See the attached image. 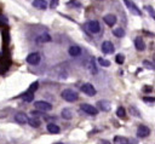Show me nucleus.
Instances as JSON below:
<instances>
[{
	"mask_svg": "<svg viewBox=\"0 0 155 144\" xmlns=\"http://www.w3.org/2000/svg\"><path fill=\"white\" fill-rule=\"evenodd\" d=\"M61 97L64 99V100H67V102H75L78 98H79V96H78V93L75 92V91H73V90H70V88H68V90H64L62 93H61Z\"/></svg>",
	"mask_w": 155,
	"mask_h": 144,
	"instance_id": "obj_1",
	"label": "nucleus"
},
{
	"mask_svg": "<svg viewBox=\"0 0 155 144\" xmlns=\"http://www.w3.org/2000/svg\"><path fill=\"white\" fill-rule=\"evenodd\" d=\"M40 61H41V56H40V53H38V52H33V53H29V54L27 56V62H28L29 64H31V65L39 64Z\"/></svg>",
	"mask_w": 155,
	"mask_h": 144,
	"instance_id": "obj_2",
	"label": "nucleus"
},
{
	"mask_svg": "<svg viewBox=\"0 0 155 144\" xmlns=\"http://www.w3.org/2000/svg\"><path fill=\"white\" fill-rule=\"evenodd\" d=\"M34 106L38 109V110H40V111H48V110H51L52 109V105L50 104V103H47V102H45V100H38V102H35L34 103Z\"/></svg>",
	"mask_w": 155,
	"mask_h": 144,
	"instance_id": "obj_3",
	"label": "nucleus"
},
{
	"mask_svg": "<svg viewBox=\"0 0 155 144\" xmlns=\"http://www.w3.org/2000/svg\"><path fill=\"white\" fill-rule=\"evenodd\" d=\"M80 109H81L84 113L88 114V115H96V114L98 113V110H97L96 106H93V105H91V104H86V103L81 104V105H80Z\"/></svg>",
	"mask_w": 155,
	"mask_h": 144,
	"instance_id": "obj_4",
	"label": "nucleus"
},
{
	"mask_svg": "<svg viewBox=\"0 0 155 144\" xmlns=\"http://www.w3.org/2000/svg\"><path fill=\"white\" fill-rule=\"evenodd\" d=\"M81 91H82L85 94H87V96H94V94L97 93L96 88H94L93 85H91V83H84V85L81 86Z\"/></svg>",
	"mask_w": 155,
	"mask_h": 144,
	"instance_id": "obj_5",
	"label": "nucleus"
},
{
	"mask_svg": "<svg viewBox=\"0 0 155 144\" xmlns=\"http://www.w3.org/2000/svg\"><path fill=\"white\" fill-rule=\"evenodd\" d=\"M87 28H88V30H90L91 33H93V34H97V33L101 31V24L98 23V21H90V22L87 23Z\"/></svg>",
	"mask_w": 155,
	"mask_h": 144,
	"instance_id": "obj_6",
	"label": "nucleus"
},
{
	"mask_svg": "<svg viewBox=\"0 0 155 144\" xmlns=\"http://www.w3.org/2000/svg\"><path fill=\"white\" fill-rule=\"evenodd\" d=\"M125 1V4H126V6L128 7V10L132 12V13H134V15H137V16H140L142 15V12H140V10L137 7V5L134 4V2H132L131 0H124Z\"/></svg>",
	"mask_w": 155,
	"mask_h": 144,
	"instance_id": "obj_7",
	"label": "nucleus"
},
{
	"mask_svg": "<svg viewBox=\"0 0 155 144\" xmlns=\"http://www.w3.org/2000/svg\"><path fill=\"white\" fill-rule=\"evenodd\" d=\"M102 51L105 54H111L114 52V45L111 41H104L102 44Z\"/></svg>",
	"mask_w": 155,
	"mask_h": 144,
	"instance_id": "obj_8",
	"label": "nucleus"
},
{
	"mask_svg": "<svg viewBox=\"0 0 155 144\" xmlns=\"http://www.w3.org/2000/svg\"><path fill=\"white\" fill-rule=\"evenodd\" d=\"M150 133V129L145 126V125H139L138 128H137V136L140 137V138H144V137H148Z\"/></svg>",
	"mask_w": 155,
	"mask_h": 144,
	"instance_id": "obj_9",
	"label": "nucleus"
},
{
	"mask_svg": "<svg viewBox=\"0 0 155 144\" xmlns=\"http://www.w3.org/2000/svg\"><path fill=\"white\" fill-rule=\"evenodd\" d=\"M15 120H16V122H18V123H21V125H24V123H27V121H28V116L24 114V113H17L16 115H15Z\"/></svg>",
	"mask_w": 155,
	"mask_h": 144,
	"instance_id": "obj_10",
	"label": "nucleus"
},
{
	"mask_svg": "<svg viewBox=\"0 0 155 144\" xmlns=\"http://www.w3.org/2000/svg\"><path fill=\"white\" fill-rule=\"evenodd\" d=\"M103 19H104L105 24H107V25H109V27H113V25L116 23V17H115L114 15H111V13L105 15V16L103 17Z\"/></svg>",
	"mask_w": 155,
	"mask_h": 144,
	"instance_id": "obj_11",
	"label": "nucleus"
},
{
	"mask_svg": "<svg viewBox=\"0 0 155 144\" xmlns=\"http://www.w3.org/2000/svg\"><path fill=\"white\" fill-rule=\"evenodd\" d=\"M97 105L102 111H109L110 110V103L108 100H98Z\"/></svg>",
	"mask_w": 155,
	"mask_h": 144,
	"instance_id": "obj_12",
	"label": "nucleus"
},
{
	"mask_svg": "<svg viewBox=\"0 0 155 144\" xmlns=\"http://www.w3.org/2000/svg\"><path fill=\"white\" fill-rule=\"evenodd\" d=\"M134 46H136V48H137L138 51H144V48H145V42H144V40H143L142 38H136V39H134Z\"/></svg>",
	"mask_w": 155,
	"mask_h": 144,
	"instance_id": "obj_13",
	"label": "nucleus"
},
{
	"mask_svg": "<svg viewBox=\"0 0 155 144\" xmlns=\"http://www.w3.org/2000/svg\"><path fill=\"white\" fill-rule=\"evenodd\" d=\"M33 6L36 8H40V10H45L47 7V2H46V0H34Z\"/></svg>",
	"mask_w": 155,
	"mask_h": 144,
	"instance_id": "obj_14",
	"label": "nucleus"
},
{
	"mask_svg": "<svg viewBox=\"0 0 155 144\" xmlns=\"http://www.w3.org/2000/svg\"><path fill=\"white\" fill-rule=\"evenodd\" d=\"M68 53L70 56H73V57H76V56H79L81 53V48L79 46H70L68 48Z\"/></svg>",
	"mask_w": 155,
	"mask_h": 144,
	"instance_id": "obj_15",
	"label": "nucleus"
},
{
	"mask_svg": "<svg viewBox=\"0 0 155 144\" xmlns=\"http://www.w3.org/2000/svg\"><path fill=\"white\" fill-rule=\"evenodd\" d=\"M10 67V61L8 59H1L0 61V74H4Z\"/></svg>",
	"mask_w": 155,
	"mask_h": 144,
	"instance_id": "obj_16",
	"label": "nucleus"
},
{
	"mask_svg": "<svg viewBox=\"0 0 155 144\" xmlns=\"http://www.w3.org/2000/svg\"><path fill=\"white\" fill-rule=\"evenodd\" d=\"M47 131L50 132V133H59V131H61V128H59V126H57L56 123H47Z\"/></svg>",
	"mask_w": 155,
	"mask_h": 144,
	"instance_id": "obj_17",
	"label": "nucleus"
},
{
	"mask_svg": "<svg viewBox=\"0 0 155 144\" xmlns=\"http://www.w3.org/2000/svg\"><path fill=\"white\" fill-rule=\"evenodd\" d=\"M61 116L63 119H67V120H70L73 117V111L70 109H63L62 113H61Z\"/></svg>",
	"mask_w": 155,
	"mask_h": 144,
	"instance_id": "obj_18",
	"label": "nucleus"
},
{
	"mask_svg": "<svg viewBox=\"0 0 155 144\" xmlns=\"http://www.w3.org/2000/svg\"><path fill=\"white\" fill-rule=\"evenodd\" d=\"M27 122H28L31 127H35V128H36V127H39V126H40V123H41V122H40V120H39V119H36V117H30V119H28V121H27Z\"/></svg>",
	"mask_w": 155,
	"mask_h": 144,
	"instance_id": "obj_19",
	"label": "nucleus"
},
{
	"mask_svg": "<svg viewBox=\"0 0 155 144\" xmlns=\"http://www.w3.org/2000/svg\"><path fill=\"white\" fill-rule=\"evenodd\" d=\"M114 144H128V140L125 137L116 136V137H114Z\"/></svg>",
	"mask_w": 155,
	"mask_h": 144,
	"instance_id": "obj_20",
	"label": "nucleus"
},
{
	"mask_svg": "<svg viewBox=\"0 0 155 144\" xmlns=\"http://www.w3.org/2000/svg\"><path fill=\"white\" fill-rule=\"evenodd\" d=\"M21 97H22V99H23L24 102H31V100L34 99V93H30V92H25V93H23Z\"/></svg>",
	"mask_w": 155,
	"mask_h": 144,
	"instance_id": "obj_21",
	"label": "nucleus"
},
{
	"mask_svg": "<svg viewBox=\"0 0 155 144\" xmlns=\"http://www.w3.org/2000/svg\"><path fill=\"white\" fill-rule=\"evenodd\" d=\"M113 34L117 38H122L125 35V30L122 28H115V29H113Z\"/></svg>",
	"mask_w": 155,
	"mask_h": 144,
	"instance_id": "obj_22",
	"label": "nucleus"
},
{
	"mask_svg": "<svg viewBox=\"0 0 155 144\" xmlns=\"http://www.w3.org/2000/svg\"><path fill=\"white\" fill-rule=\"evenodd\" d=\"M38 41L39 42H47V41H51V36L48 34H42L38 38Z\"/></svg>",
	"mask_w": 155,
	"mask_h": 144,
	"instance_id": "obj_23",
	"label": "nucleus"
},
{
	"mask_svg": "<svg viewBox=\"0 0 155 144\" xmlns=\"http://www.w3.org/2000/svg\"><path fill=\"white\" fill-rule=\"evenodd\" d=\"M116 115H117L119 117L124 119V117L126 116V110H125V108H124V106H119V108L116 109Z\"/></svg>",
	"mask_w": 155,
	"mask_h": 144,
	"instance_id": "obj_24",
	"label": "nucleus"
},
{
	"mask_svg": "<svg viewBox=\"0 0 155 144\" xmlns=\"http://www.w3.org/2000/svg\"><path fill=\"white\" fill-rule=\"evenodd\" d=\"M98 63L102 65V67H109L110 65V62L108 61V59H104V58H102V57H98Z\"/></svg>",
	"mask_w": 155,
	"mask_h": 144,
	"instance_id": "obj_25",
	"label": "nucleus"
},
{
	"mask_svg": "<svg viewBox=\"0 0 155 144\" xmlns=\"http://www.w3.org/2000/svg\"><path fill=\"white\" fill-rule=\"evenodd\" d=\"M38 86H39V82L38 81H34L30 86H29V88H28V91L27 92H30V93H34L35 91H36V88H38Z\"/></svg>",
	"mask_w": 155,
	"mask_h": 144,
	"instance_id": "obj_26",
	"label": "nucleus"
},
{
	"mask_svg": "<svg viewBox=\"0 0 155 144\" xmlns=\"http://www.w3.org/2000/svg\"><path fill=\"white\" fill-rule=\"evenodd\" d=\"M115 62H116L117 64H122V63L125 62V56H124V54H117V56L115 57Z\"/></svg>",
	"mask_w": 155,
	"mask_h": 144,
	"instance_id": "obj_27",
	"label": "nucleus"
},
{
	"mask_svg": "<svg viewBox=\"0 0 155 144\" xmlns=\"http://www.w3.org/2000/svg\"><path fill=\"white\" fill-rule=\"evenodd\" d=\"M143 65L147 67V68H149V69H154V64L150 63L149 61H144V62H143Z\"/></svg>",
	"mask_w": 155,
	"mask_h": 144,
	"instance_id": "obj_28",
	"label": "nucleus"
},
{
	"mask_svg": "<svg viewBox=\"0 0 155 144\" xmlns=\"http://www.w3.org/2000/svg\"><path fill=\"white\" fill-rule=\"evenodd\" d=\"M145 10H148V12L150 13V16L154 18V8L151 6H145Z\"/></svg>",
	"mask_w": 155,
	"mask_h": 144,
	"instance_id": "obj_29",
	"label": "nucleus"
},
{
	"mask_svg": "<svg viewBox=\"0 0 155 144\" xmlns=\"http://www.w3.org/2000/svg\"><path fill=\"white\" fill-rule=\"evenodd\" d=\"M143 100H144V102L153 103V102H154V98H153V97H144V98H143Z\"/></svg>",
	"mask_w": 155,
	"mask_h": 144,
	"instance_id": "obj_30",
	"label": "nucleus"
},
{
	"mask_svg": "<svg viewBox=\"0 0 155 144\" xmlns=\"http://www.w3.org/2000/svg\"><path fill=\"white\" fill-rule=\"evenodd\" d=\"M98 144H110V143L107 139H101V140H98Z\"/></svg>",
	"mask_w": 155,
	"mask_h": 144,
	"instance_id": "obj_31",
	"label": "nucleus"
},
{
	"mask_svg": "<svg viewBox=\"0 0 155 144\" xmlns=\"http://www.w3.org/2000/svg\"><path fill=\"white\" fill-rule=\"evenodd\" d=\"M153 88H151V86H144V88H143V91L144 92H150Z\"/></svg>",
	"mask_w": 155,
	"mask_h": 144,
	"instance_id": "obj_32",
	"label": "nucleus"
},
{
	"mask_svg": "<svg viewBox=\"0 0 155 144\" xmlns=\"http://www.w3.org/2000/svg\"><path fill=\"white\" fill-rule=\"evenodd\" d=\"M58 1H59V0H52V2H51V5H50V6H51V7H56V6H57V4H58Z\"/></svg>",
	"mask_w": 155,
	"mask_h": 144,
	"instance_id": "obj_33",
	"label": "nucleus"
},
{
	"mask_svg": "<svg viewBox=\"0 0 155 144\" xmlns=\"http://www.w3.org/2000/svg\"><path fill=\"white\" fill-rule=\"evenodd\" d=\"M56 144H63V143H56Z\"/></svg>",
	"mask_w": 155,
	"mask_h": 144,
	"instance_id": "obj_34",
	"label": "nucleus"
}]
</instances>
